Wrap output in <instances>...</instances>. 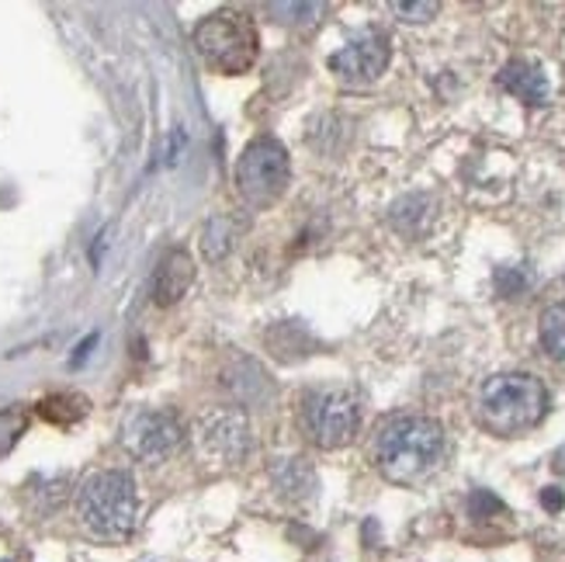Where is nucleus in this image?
I'll return each mask as SVG.
<instances>
[{"label":"nucleus","instance_id":"nucleus-20","mask_svg":"<svg viewBox=\"0 0 565 562\" xmlns=\"http://www.w3.org/2000/svg\"><path fill=\"white\" fill-rule=\"evenodd\" d=\"M388 11L399 14L403 21H430L440 8L434 0H420V4H403V0H396V4H388Z\"/></svg>","mask_w":565,"mask_h":562},{"label":"nucleus","instance_id":"nucleus-1","mask_svg":"<svg viewBox=\"0 0 565 562\" xmlns=\"http://www.w3.org/2000/svg\"><path fill=\"white\" fill-rule=\"evenodd\" d=\"M445 458V427L430 417H392L375 434V466L388 483H420Z\"/></svg>","mask_w":565,"mask_h":562},{"label":"nucleus","instance_id":"nucleus-21","mask_svg":"<svg viewBox=\"0 0 565 562\" xmlns=\"http://www.w3.org/2000/svg\"><path fill=\"white\" fill-rule=\"evenodd\" d=\"M469 510H472V518H489V515H497V510H503V503H500L493 494L479 490V494H472V500H469Z\"/></svg>","mask_w":565,"mask_h":562},{"label":"nucleus","instance_id":"nucleus-4","mask_svg":"<svg viewBox=\"0 0 565 562\" xmlns=\"http://www.w3.org/2000/svg\"><path fill=\"white\" fill-rule=\"evenodd\" d=\"M194 49H199L209 70L236 77V73H247L257 63L260 35L247 11L218 8L194 24Z\"/></svg>","mask_w":565,"mask_h":562},{"label":"nucleus","instance_id":"nucleus-9","mask_svg":"<svg viewBox=\"0 0 565 562\" xmlns=\"http://www.w3.org/2000/svg\"><path fill=\"white\" fill-rule=\"evenodd\" d=\"M199 445H202L205 458L223 462V466H236V462H243L254 448L250 424L239 410L205 413V417L199 421Z\"/></svg>","mask_w":565,"mask_h":562},{"label":"nucleus","instance_id":"nucleus-11","mask_svg":"<svg viewBox=\"0 0 565 562\" xmlns=\"http://www.w3.org/2000/svg\"><path fill=\"white\" fill-rule=\"evenodd\" d=\"M500 87L510 91L513 97H521V102H527V105H545L552 97L545 70L537 63H527V60H510L500 70Z\"/></svg>","mask_w":565,"mask_h":562},{"label":"nucleus","instance_id":"nucleus-6","mask_svg":"<svg viewBox=\"0 0 565 562\" xmlns=\"http://www.w3.org/2000/svg\"><path fill=\"white\" fill-rule=\"evenodd\" d=\"M302 427L319 448H343L361 427V403L348 389H316L302 403Z\"/></svg>","mask_w":565,"mask_h":562},{"label":"nucleus","instance_id":"nucleus-12","mask_svg":"<svg viewBox=\"0 0 565 562\" xmlns=\"http://www.w3.org/2000/svg\"><path fill=\"white\" fill-rule=\"evenodd\" d=\"M275 486L288 500H306L316 490V473L306 458H281L275 466Z\"/></svg>","mask_w":565,"mask_h":562},{"label":"nucleus","instance_id":"nucleus-2","mask_svg":"<svg viewBox=\"0 0 565 562\" xmlns=\"http://www.w3.org/2000/svg\"><path fill=\"white\" fill-rule=\"evenodd\" d=\"M476 410H479L482 427H489L500 437H513L545 421L548 389L542 379L524 375V372L493 375L482 382L476 396Z\"/></svg>","mask_w":565,"mask_h":562},{"label":"nucleus","instance_id":"nucleus-13","mask_svg":"<svg viewBox=\"0 0 565 562\" xmlns=\"http://www.w3.org/2000/svg\"><path fill=\"white\" fill-rule=\"evenodd\" d=\"M427 219H430V199H424V194H409V199H403L396 209H392V223H396V230L406 236L420 233Z\"/></svg>","mask_w":565,"mask_h":562},{"label":"nucleus","instance_id":"nucleus-22","mask_svg":"<svg viewBox=\"0 0 565 562\" xmlns=\"http://www.w3.org/2000/svg\"><path fill=\"white\" fill-rule=\"evenodd\" d=\"M542 503H545V510H562L565 497H562V490H558V486H548V490L542 494Z\"/></svg>","mask_w":565,"mask_h":562},{"label":"nucleus","instance_id":"nucleus-8","mask_svg":"<svg viewBox=\"0 0 565 562\" xmlns=\"http://www.w3.org/2000/svg\"><path fill=\"white\" fill-rule=\"evenodd\" d=\"M184 442V427L174 410H136L126 424V448L139 462H163Z\"/></svg>","mask_w":565,"mask_h":562},{"label":"nucleus","instance_id":"nucleus-17","mask_svg":"<svg viewBox=\"0 0 565 562\" xmlns=\"http://www.w3.org/2000/svg\"><path fill=\"white\" fill-rule=\"evenodd\" d=\"M24 427H29V413H24V410H18V406L0 410V455H8L18 445V437L24 434Z\"/></svg>","mask_w":565,"mask_h":562},{"label":"nucleus","instance_id":"nucleus-14","mask_svg":"<svg viewBox=\"0 0 565 562\" xmlns=\"http://www.w3.org/2000/svg\"><path fill=\"white\" fill-rule=\"evenodd\" d=\"M542 344L552 358L565 361V303L545 309L542 316Z\"/></svg>","mask_w":565,"mask_h":562},{"label":"nucleus","instance_id":"nucleus-18","mask_svg":"<svg viewBox=\"0 0 565 562\" xmlns=\"http://www.w3.org/2000/svg\"><path fill=\"white\" fill-rule=\"evenodd\" d=\"M81 413H84L81 396H53L42 403V417H49V421H77Z\"/></svg>","mask_w":565,"mask_h":562},{"label":"nucleus","instance_id":"nucleus-10","mask_svg":"<svg viewBox=\"0 0 565 562\" xmlns=\"http://www.w3.org/2000/svg\"><path fill=\"white\" fill-rule=\"evenodd\" d=\"M194 282V264L191 254L174 247L167 251L163 261L157 264V275H153V303L157 306H174L178 299H184V291Z\"/></svg>","mask_w":565,"mask_h":562},{"label":"nucleus","instance_id":"nucleus-16","mask_svg":"<svg viewBox=\"0 0 565 562\" xmlns=\"http://www.w3.org/2000/svg\"><path fill=\"white\" fill-rule=\"evenodd\" d=\"M267 14L281 24H312L319 21V14H327V4H281V0H271Z\"/></svg>","mask_w":565,"mask_h":562},{"label":"nucleus","instance_id":"nucleus-15","mask_svg":"<svg viewBox=\"0 0 565 562\" xmlns=\"http://www.w3.org/2000/svg\"><path fill=\"white\" fill-rule=\"evenodd\" d=\"M233 247V223L230 219H212L202 236V251L209 261H223Z\"/></svg>","mask_w":565,"mask_h":562},{"label":"nucleus","instance_id":"nucleus-19","mask_svg":"<svg viewBox=\"0 0 565 562\" xmlns=\"http://www.w3.org/2000/svg\"><path fill=\"white\" fill-rule=\"evenodd\" d=\"M527 285H531V275L524 272V267H500V272H497V288H500V296H507V299L521 296Z\"/></svg>","mask_w":565,"mask_h":562},{"label":"nucleus","instance_id":"nucleus-7","mask_svg":"<svg viewBox=\"0 0 565 562\" xmlns=\"http://www.w3.org/2000/svg\"><path fill=\"white\" fill-rule=\"evenodd\" d=\"M392 60V45L388 35L379 29H367L361 35H354L343 49L330 56V70L337 73L340 84H351V87H367L375 84L385 66Z\"/></svg>","mask_w":565,"mask_h":562},{"label":"nucleus","instance_id":"nucleus-5","mask_svg":"<svg viewBox=\"0 0 565 562\" xmlns=\"http://www.w3.org/2000/svg\"><path fill=\"white\" fill-rule=\"evenodd\" d=\"M291 178V160L288 150L278 139H254L247 150H243L236 163V188L250 205H271L278 202Z\"/></svg>","mask_w":565,"mask_h":562},{"label":"nucleus","instance_id":"nucleus-3","mask_svg":"<svg viewBox=\"0 0 565 562\" xmlns=\"http://www.w3.org/2000/svg\"><path fill=\"white\" fill-rule=\"evenodd\" d=\"M139 494L129 473L105 469L84 479L77 490V518L94 534V539L118 542L136 528Z\"/></svg>","mask_w":565,"mask_h":562}]
</instances>
